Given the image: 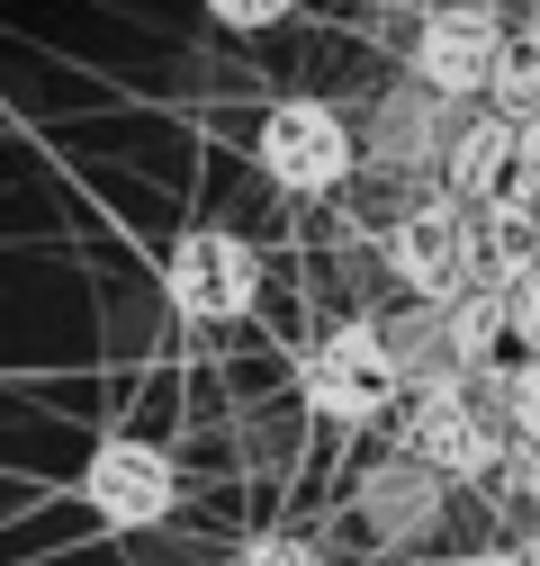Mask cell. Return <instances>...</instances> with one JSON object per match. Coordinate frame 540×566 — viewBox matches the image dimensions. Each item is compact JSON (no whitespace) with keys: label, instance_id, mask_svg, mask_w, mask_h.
<instances>
[{"label":"cell","instance_id":"obj_1","mask_svg":"<svg viewBox=\"0 0 540 566\" xmlns=\"http://www.w3.org/2000/svg\"><path fill=\"white\" fill-rule=\"evenodd\" d=\"M298 396L315 422H343V432H370V422L396 413L405 378H396V350H387V324L378 315H352L333 324L307 360H298Z\"/></svg>","mask_w":540,"mask_h":566},{"label":"cell","instance_id":"obj_2","mask_svg":"<svg viewBox=\"0 0 540 566\" xmlns=\"http://www.w3.org/2000/svg\"><path fill=\"white\" fill-rule=\"evenodd\" d=\"M387 270L415 306H450L478 289V207H459L450 189L433 198H405L396 226H387Z\"/></svg>","mask_w":540,"mask_h":566},{"label":"cell","instance_id":"obj_3","mask_svg":"<svg viewBox=\"0 0 540 566\" xmlns=\"http://www.w3.org/2000/svg\"><path fill=\"white\" fill-rule=\"evenodd\" d=\"M396 450L424 459V468L450 476V485H496L505 459H513V432L496 422V405H487L478 387H450V396H415V405H405Z\"/></svg>","mask_w":540,"mask_h":566},{"label":"cell","instance_id":"obj_4","mask_svg":"<svg viewBox=\"0 0 540 566\" xmlns=\"http://www.w3.org/2000/svg\"><path fill=\"white\" fill-rule=\"evenodd\" d=\"M252 163H261L270 189H289V198H324V189H343V180H352L361 145H352L343 108H324V99H280V108L261 117V135H252Z\"/></svg>","mask_w":540,"mask_h":566},{"label":"cell","instance_id":"obj_5","mask_svg":"<svg viewBox=\"0 0 540 566\" xmlns=\"http://www.w3.org/2000/svg\"><path fill=\"white\" fill-rule=\"evenodd\" d=\"M163 297L180 324H243L261 297V252L226 226H189L163 261Z\"/></svg>","mask_w":540,"mask_h":566},{"label":"cell","instance_id":"obj_6","mask_svg":"<svg viewBox=\"0 0 540 566\" xmlns=\"http://www.w3.org/2000/svg\"><path fill=\"white\" fill-rule=\"evenodd\" d=\"M468 117H478V108H459V99H442L424 82H387L370 99V126H361V163L370 171H396V180H433L450 163V145H459Z\"/></svg>","mask_w":540,"mask_h":566},{"label":"cell","instance_id":"obj_7","mask_svg":"<svg viewBox=\"0 0 540 566\" xmlns=\"http://www.w3.org/2000/svg\"><path fill=\"white\" fill-rule=\"evenodd\" d=\"M496 63H505V28L487 10H468V0H450V10H424L405 82H424V91L468 108V99H496Z\"/></svg>","mask_w":540,"mask_h":566},{"label":"cell","instance_id":"obj_8","mask_svg":"<svg viewBox=\"0 0 540 566\" xmlns=\"http://www.w3.org/2000/svg\"><path fill=\"white\" fill-rule=\"evenodd\" d=\"M82 504L100 513V531H163L172 504H180V468H172L154 441L117 432V441H100L91 468H82Z\"/></svg>","mask_w":540,"mask_h":566},{"label":"cell","instance_id":"obj_9","mask_svg":"<svg viewBox=\"0 0 540 566\" xmlns=\"http://www.w3.org/2000/svg\"><path fill=\"white\" fill-rule=\"evenodd\" d=\"M442 494H450V476H433L424 459L387 450V459H370V468H361L352 513H361V531H370L378 548H415V539H433V531H442V513H450Z\"/></svg>","mask_w":540,"mask_h":566},{"label":"cell","instance_id":"obj_10","mask_svg":"<svg viewBox=\"0 0 540 566\" xmlns=\"http://www.w3.org/2000/svg\"><path fill=\"white\" fill-rule=\"evenodd\" d=\"M442 189H450L459 207H496V198H513V189H522V126L496 117V108H478V117L459 126L450 163H442Z\"/></svg>","mask_w":540,"mask_h":566},{"label":"cell","instance_id":"obj_11","mask_svg":"<svg viewBox=\"0 0 540 566\" xmlns=\"http://www.w3.org/2000/svg\"><path fill=\"white\" fill-rule=\"evenodd\" d=\"M387 350H396L405 405H415V396H450V387H478V378H468V360H459V342H450V324H442V306L387 315Z\"/></svg>","mask_w":540,"mask_h":566},{"label":"cell","instance_id":"obj_12","mask_svg":"<svg viewBox=\"0 0 540 566\" xmlns=\"http://www.w3.org/2000/svg\"><path fill=\"white\" fill-rule=\"evenodd\" d=\"M531 279H540V207L513 189V198L478 207V289L513 297V289H531Z\"/></svg>","mask_w":540,"mask_h":566},{"label":"cell","instance_id":"obj_13","mask_svg":"<svg viewBox=\"0 0 540 566\" xmlns=\"http://www.w3.org/2000/svg\"><path fill=\"white\" fill-rule=\"evenodd\" d=\"M442 324H450V342H459L468 378H496V369H505V342H513V297L468 289V297H450V306H442Z\"/></svg>","mask_w":540,"mask_h":566},{"label":"cell","instance_id":"obj_14","mask_svg":"<svg viewBox=\"0 0 540 566\" xmlns=\"http://www.w3.org/2000/svg\"><path fill=\"white\" fill-rule=\"evenodd\" d=\"M496 117H513V126H531L540 117V19H522V28H505V63H496V99H487Z\"/></svg>","mask_w":540,"mask_h":566},{"label":"cell","instance_id":"obj_15","mask_svg":"<svg viewBox=\"0 0 540 566\" xmlns=\"http://www.w3.org/2000/svg\"><path fill=\"white\" fill-rule=\"evenodd\" d=\"M478 396L496 405V422H505L513 441H540V360H522V350H513V369L478 378Z\"/></svg>","mask_w":540,"mask_h":566},{"label":"cell","instance_id":"obj_16","mask_svg":"<svg viewBox=\"0 0 540 566\" xmlns=\"http://www.w3.org/2000/svg\"><path fill=\"white\" fill-rule=\"evenodd\" d=\"M208 19H217V28H235V36H261V28L298 19V0H208Z\"/></svg>","mask_w":540,"mask_h":566},{"label":"cell","instance_id":"obj_17","mask_svg":"<svg viewBox=\"0 0 540 566\" xmlns=\"http://www.w3.org/2000/svg\"><path fill=\"white\" fill-rule=\"evenodd\" d=\"M235 566H333V557H324L315 539H289V531H270V539H252Z\"/></svg>","mask_w":540,"mask_h":566},{"label":"cell","instance_id":"obj_18","mask_svg":"<svg viewBox=\"0 0 540 566\" xmlns=\"http://www.w3.org/2000/svg\"><path fill=\"white\" fill-rule=\"evenodd\" d=\"M505 494H522V504H540V441H513V459H505V476H496Z\"/></svg>","mask_w":540,"mask_h":566},{"label":"cell","instance_id":"obj_19","mask_svg":"<svg viewBox=\"0 0 540 566\" xmlns=\"http://www.w3.org/2000/svg\"><path fill=\"white\" fill-rule=\"evenodd\" d=\"M513 350H522V360H540V279H531V289H513Z\"/></svg>","mask_w":540,"mask_h":566},{"label":"cell","instance_id":"obj_20","mask_svg":"<svg viewBox=\"0 0 540 566\" xmlns=\"http://www.w3.org/2000/svg\"><path fill=\"white\" fill-rule=\"evenodd\" d=\"M522 189H531V198H540V117H531V126H522Z\"/></svg>","mask_w":540,"mask_h":566},{"label":"cell","instance_id":"obj_21","mask_svg":"<svg viewBox=\"0 0 540 566\" xmlns=\"http://www.w3.org/2000/svg\"><path fill=\"white\" fill-rule=\"evenodd\" d=\"M459 566H540L531 548H478V557H459Z\"/></svg>","mask_w":540,"mask_h":566},{"label":"cell","instance_id":"obj_22","mask_svg":"<svg viewBox=\"0 0 540 566\" xmlns=\"http://www.w3.org/2000/svg\"><path fill=\"white\" fill-rule=\"evenodd\" d=\"M531 557H540V548H531Z\"/></svg>","mask_w":540,"mask_h":566}]
</instances>
